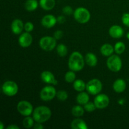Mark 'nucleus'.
I'll list each match as a JSON object with an SVG mask.
<instances>
[{
    "label": "nucleus",
    "mask_w": 129,
    "mask_h": 129,
    "mask_svg": "<svg viewBox=\"0 0 129 129\" xmlns=\"http://www.w3.org/2000/svg\"><path fill=\"white\" fill-rule=\"evenodd\" d=\"M84 57L79 52H73L69 57V61H68V66L70 70L73 71L78 72L80 71L83 69L84 66Z\"/></svg>",
    "instance_id": "nucleus-1"
},
{
    "label": "nucleus",
    "mask_w": 129,
    "mask_h": 129,
    "mask_svg": "<svg viewBox=\"0 0 129 129\" xmlns=\"http://www.w3.org/2000/svg\"><path fill=\"white\" fill-rule=\"evenodd\" d=\"M52 112L50 108L45 106H40L33 112V118L36 122L44 123L50 118Z\"/></svg>",
    "instance_id": "nucleus-2"
},
{
    "label": "nucleus",
    "mask_w": 129,
    "mask_h": 129,
    "mask_svg": "<svg viewBox=\"0 0 129 129\" xmlns=\"http://www.w3.org/2000/svg\"><path fill=\"white\" fill-rule=\"evenodd\" d=\"M74 18L78 22L80 23H86L89 21L91 14L86 8L83 7H79L74 11Z\"/></svg>",
    "instance_id": "nucleus-3"
},
{
    "label": "nucleus",
    "mask_w": 129,
    "mask_h": 129,
    "mask_svg": "<svg viewBox=\"0 0 129 129\" xmlns=\"http://www.w3.org/2000/svg\"><path fill=\"white\" fill-rule=\"evenodd\" d=\"M57 42L54 37L45 36L40 39L39 45L42 50L45 51H51L55 47Z\"/></svg>",
    "instance_id": "nucleus-4"
},
{
    "label": "nucleus",
    "mask_w": 129,
    "mask_h": 129,
    "mask_svg": "<svg viewBox=\"0 0 129 129\" xmlns=\"http://www.w3.org/2000/svg\"><path fill=\"white\" fill-rule=\"evenodd\" d=\"M108 69L113 72H118L122 67V62L119 56L117 55H112L109 56L107 62Z\"/></svg>",
    "instance_id": "nucleus-5"
},
{
    "label": "nucleus",
    "mask_w": 129,
    "mask_h": 129,
    "mask_svg": "<svg viewBox=\"0 0 129 129\" xmlns=\"http://www.w3.org/2000/svg\"><path fill=\"white\" fill-rule=\"evenodd\" d=\"M102 83L99 79H93L87 83L86 89L89 94L92 95H96L102 90Z\"/></svg>",
    "instance_id": "nucleus-6"
},
{
    "label": "nucleus",
    "mask_w": 129,
    "mask_h": 129,
    "mask_svg": "<svg viewBox=\"0 0 129 129\" xmlns=\"http://www.w3.org/2000/svg\"><path fill=\"white\" fill-rule=\"evenodd\" d=\"M2 91L5 95L8 96H13L18 91V86L15 82L7 81L2 86Z\"/></svg>",
    "instance_id": "nucleus-7"
},
{
    "label": "nucleus",
    "mask_w": 129,
    "mask_h": 129,
    "mask_svg": "<svg viewBox=\"0 0 129 129\" xmlns=\"http://www.w3.org/2000/svg\"><path fill=\"white\" fill-rule=\"evenodd\" d=\"M56 94V90L54 86H46L42 89L40 93V97L43 101L49 102L54 99Z\"/></svg>",
    "instance_id": "nucleus-8"
},
{
    "label": "nucleus",
    "mask_w": 129,
    "mask_h": 129,
    "mask_svg": "<svg viewBox=\"0 0 129 129\" xmlns=\"http://www.w3.org/2000/svg\"><path fill=\"white\" fill-rule=\"evenodd\" d=\"M17 110L21 115L28 117L34 112L33 106L27 101H21L17 105Z\"/></svg>",
    "instance_id": "nucleus-9"
},
{
    "label": "nucleus",
    "mask_w": 129,
    "mask_h": 129,
    "mask_svg": "<svg viewBox=\"0 0 129 129\" xmlns=\"http://www.w3.org/2000/svg\"><path fill=\"white\" fill-rule=\"evenodd\" d=\"M94 103L98 109H103L108 106L110 103L109 97L105 94H97L94 100Z\"/></svg>",
    "instance_id": "nucleus-10"
},
{
    "label": "nucleus",
    "mask_w": 129,
    "mask_h": 129,
    "mask_svg": "<svg viewBox=\"0 0 129 129\" xmlns=\"http://www.w3.org/2000/svg\"><path fill=\"white\" fill-rule=\"evenodd\" d=\"M33 38L32 36L29 32H25L21 34L19 37L18 43L22 47H28L30 46L32 43Z\"/></svg>",
    "instance_id": "nucleus-11"
},
{
    "label": "nucleus",
    "mask_w": 129,
    "mask_h": 129,
    "mask_svg": "<svg viewBox=\"0 0 129 129\" xmlns=\"http://www.w3.org/2000/svg\"><path fill=\"white\" fill-rule=\"evenodd\" d=\"M40 77H41L42 80L47 84H52L53 85H57L58 84L57 80L55 79L54 75L51 72L48 71L42 72Z\"/></svg>",
    "instance_id": "nucleus-12"
},
{
    "label": "nucleus",
    "mask_w": 129,
    "mask_h": 129,
    "mask_svg": "<svg viewBox=\"0 0 129 129\" xmlns=\"http://www.w3.org/2000/svg\"><path fill=\"white\" fill-rule=\"evenodd\" d=\"M57 22V18H55L52 15H45V16H44L42 18L41 20L42 25L44 27L47 28H52L54 26H55Z\"/></svg>",
    "instance_id": "nucleus-13"
},
{
    "label": "nucleus",
    "mask_w": 129,
    "mask_h": 129,
    "mask_svg": "<svg viewBox=\"0 0 129 129\" xmlns=\"http://www.w3.org/2000/svg\"><path fill=\"white\" fill-rule=\"evenodd\" d=\"M23 23L20 19H15L11 23V31L14 34L19 35L21 33L22 30L24 29Z\"/></svg>",
    "instance_id": "nucleus-14"
},
{
    "label": "nucleus",
    "mask_w": 129,
    "mask_h": 129,
    "mask_svg": "<svg viewBox=\"0 0 129 129\" xmlns=\"http://www.w3.org/2000/svg\"><path fill=\"white\" fill-rule=\"evenodd\" d=\"M124 34L123 28L119 25H113L109 29V34L113 39H120Z\"/></svg>",
    "instance_id": "nucleus-15"
},
{
    "label": "nucleus",
    "mask_w": 129,
    "mask_h": 129,
    "mask_svg": "<svg viewBox=\"0 0 129 129\" xmlns=\"http://www.w3.org/2000/svg\"><path fill=\"white\" fill-rule=\"evenodd\" d=\"M126 83L123 79H118L113 83V90L118 93H122L126 89Z\"/></svg>",
    "instance_id": "nucleus-16"
},
{
    "label": "nucleus",
    "mask_w": 129,
    "mask_h": 129,
    "mask_svg": "<svg viewBox=\"0 0 129 129\" xmlns=\"http://www.w3.org/2000/svg\"><path fill=\"white\" fill-rule=\"evenodd\" d=\"M71 127L73 129H88V127L87 126L86 123L83 120L80 118L74 119L72 122Z\"/></svg>",
    "instance_id": "nucleus-17"
},
{
    "label": "nucleus",
    "mask_w": 129,
    "mask_h": 129,
    "mask_svg": "<svg viewBox=\"0 0 129 129\" xmlns=\"http://www.w3.org/2000/svg\"><path fill=\"white\" fill-rule=\"evenodd\" d=\"M114 51V47H113V46L109 44H105L101 47L100 52L104 56H110L113 54Z\"/></svg>",
    "instance_id": "nucleus-18"
},
{
    "label": "nucleus",
    "mask_w": 129,
    "mask_h": 129,
    "mask_svg": "<svg viewBox=\"0 0 129 129\" xmlns=\"http://www.w3.org/2000/svg\"><path fill=\"white\" fill-rule=\"evenodd\" d=\"M85 61L89 66L94 67L98 62V59L95 54L92 52H88L85 57Z\"/></svg>",
    "instance_id": "nucleus-19"
},
{
    "label": "nucleus",
    "mask_w": 129,
    "mask_h": 129,
    "mask_svg": "<svg viewBox=\"0 0 129 129\" xmlns=\"http://www.w3.org/2000/svg\"><path fill=\"white\" fill-rule=\"evenodd\" d=\"M40 5L42 8L46 11L52 10L55 5V0H40Z\"/></svg>",
    "instance_id": "nucleus-20"
},
{
    "label": "nucleus",
    "mask_w": 129,
    "mask_h": 129,
    "mask_svg": "<svg viewBox=\"0 0 129 129\" xmlns=\"http://www.w3.org/2000/svg\"><path fill=\"white\" fill-rule=\"evenodd\" d=\"M89 96L88 94L86 92L81 91L78 94L76 97V101L79 105H84L86 103L89 102Z\"/></svg>",
    "instance_id": "nucleus-21"
},
{
    "label": "nucleus",
    "mask_w": 129,
    "mask_h": 129,
    "mask_svg": "<svg viewBox=\"0 0 129 129\" xmlns=\"http://www.w3.org/2000/svg\"><path fill=\"white\" fill-rule=\"evenodd\" d=\"M73 87L74 89L77 91L81 92L83 91L86 88V84L81 79H76L74 81Z\"/></svg>",
    "instance_id": "nucleus-22"
},
{
    "label": "nucleus",
    "mask_w": 129,
    "mask_h": 129,
    "mask_svg": "<svg viewBox=\"0 0 129 129\" xmlns=\"http://www.w3.org/2000/svg\"><path fill=\"white\" fill-rule=\"evenodd\" d=\"M38 7V2L37 0H26L25 3V8L27 11H32L36 10Z\"/></svg>",
    "instance_id": "nucleus-23"
},
{
    "label": "nucleus",
    "mask_w": 129,
    "mask_h": 129,
    "mask_svg": "<svg viewBox=\"0 0 129 129\" xmlns=\"http://www.w3.org/2000/svg\"><path fill=\"white\" fill-rule=\"evenodd\" d=\"M84 108H83L81 105H76L72 108V114L76 117H80L84 115Z\"/></svg>",
    "instance_id": "nucleus-24"
},
{
    "label": "nucleus",
    "mask_w": 129,
    "mask_h": 129,
    "mask_svg": "<svg viewBox=\"0 0 129 129\" xmlns=\"http://www.w3.org/2000/svg\"><path fill=\"white\" fill-rule=\"evenodd\" d=\"M57 52L60 57H64L68 54V47L64 44H60L57 47Z\"/></svg>",
    "instance_id": "nucleus-25"
},
{
    "label": "nucleus",
    "mask_w": 129,
    "mask_h": 129,
    "mask_svg": "<svg viewBox=\"0 0 129 129\" xmlns=\"http://www.w3.org/2000/svg\"><path fill=\"white\" fill-rule=\"evenodd\" d=\"M115 52L118 54H121L124 52L125 50V45L122 42H118L116 43L114 47Z\"/></svg>",
    "instance_id": "nucleus-26"
},
{
    "label": "nucleus",
    "mask_w": 129,
    "mask_h": 129,
    "mask_svg": "<svg viewBox=\"0 0 129 129\" xmlns=\"http://www.w3.org/2000/svg\"><path fill=\"white\" fill-rule=\"evenodd\" d=\"M34 118H31L30 116H28L25 118V119L23 121V127L26 128H30L34 127Z\"/></svg>",
    "instance_id": "nucleus-27"
},
{
    "label": "nucleus",
    "mask_w": 129,
    "mask_h": 129,
    "mask_svg": "<svg viewBox=\"0 0 129 129\" xmlns=\"http://www.w3.org/2000/svg\"><path fill=\"white\" fill-rule=\"evenodd\" d=\"M75 71H73L71 70L69 71H68L65 74V81L68 83H72V82L74 81L76 79V76Z\"/></svg>",
    "instance_id": "nucleus-28"
},
{
    "label": "nucleus",
    "mask_w": 129,
    "mask_h": 129,
    "mask_svg": "<svg viewBox=\"0 0 129 129\" xmlns=\"http://www.w3.org/2000/svg\"><path fill=\"white\" fill-rule=\"evenodd\" d=\"M56 96L59 100L66 101L68 98V93L64 90H60L57 92Z\"/></svg>",
    "instance_id": "nucleus-29"
},
{
    "label": "nucleus",
    "mask_w": 129,
    "mask_h": 129,
    "mask_svg": "<svg viewBox=\"0 0 129 129\" xmlns=\"http://www.w3.org/2000/svg\"><path fill=\"white\" fill-rule=\"evenodd\" d=\"M96 108V107L94 103H92V102H88L84 105V110L88 112H93V111L95 110Z\"/></svg>",
    "instance_id": "nucleus-30"
},
{
    "label": "nucleus",
    "mask_w": 129,
    "mask_h": 129,
    "mask_svg": "<svg viewBox=\"0 0 129 129\" xmlns=\"http://www.w3.org/2000/svg\"><path fill=\"white\" fill-rule=\"evenodd\" d=\"M122 21L125 26L129 27V13H125L122 16Z\"/></svg>",
    "instance_id": "nucleus-31"
},
{
    "label": "nucleus",
    "mask_w": 129,
    "mask_h": 129,
    "mask_svg": "<svg viewBox=\"0 0 129 129\" xmlns=\"http://www.w3.org/2000/svg\"><path fill=\"white\" fill-rule=\"evenodd\" d=\"M34 28V24L31 22L30 21H28L24 25V29L25 30V31L26 32H30V31H32Z\"/></svg>",
    "instance_id": "nucleus-32"
},
{
    "label": "nucleus",
    "mask_w": 129,
    "mask_h": 129,
    "mask_svg": "<svg viewBox=\"0 0 129 129\" xmlns=\"http://www.w3.org/2000/svg\"><path fill=\"white\" fill-rule=\"evenodd\" d=\"M62 12L63 13L65 14V15H71L73 13H74L73 8L69 6H64L62 8Z\"/></svg>",
    "instance_id": "nucleus-33"
},
{
    "label": "nucleus",
    "mask_w": 129,
    "mask_h": 129,
    "mask_svg": "<svg viewBox=\"0 0 129 129\" xmlns=\"http://www.w3.org/2000/svg\"><path fill=\"white\" fill-rule=\"evenodd\" d=\"M64 33L62 30H57L54 32V37L55 38L56 40H60L62 38Z\"/></svg>",
    "instance_id": "nucleus-34"
},
{
    "label": "nucleus",
    "mask_w": 129,
    "mask_h": 129,
    "mask_svg": "<svg viewBox=\"0 0 129 129\" xmlns=\"http://www.w3.org/2000/svg\"><path fill=\"white\" fill-rule=\"evenodd\" d=\"M57 21L59 23L63 24L64 23H65V21H66L65 16H62V15L59 16L57 18Z\"/></svg>",
    "instance_id": "nucleus-35"
},
{
    "label": "nucleus",
    "mask_w": 129,
    "mask_h": 129,
    "mask_svg": "<svg viewBox=\"0 0 129 129\" xmlns=\"http://www.w3.org/2000/svg\"><path fill=\"white\" fill-rule=\"evenodd\" d=\"M42 123H39V122H37V123L34 124V129H43L44 128V126L41 124Z\"/></svg>",
    "instance_id": "nucleus-36"
},
{
    "label": "nucleus",
    "mask_w": 129,
    "mask_h": 129,
    "mask_svg": "<svg viewBox=\"0 0 129 129\" xmlns=\"http://www.w3.org/2000/svg\"><path fill=\"white\" fill-rule=\"evenodd\" d=\"M6 129H19V127H18L17 125L15 124H11L8 126L6 127Z\"/></svg>",
    "instance_id": "nucleus-37"
},
{
    "label": "nucleus",
    "mask_w": 129,
    "mask_h": 129,
    "mask_svg": "<svg viewBox=\"0 0 129 129\" xmlns=\"http://www.w3.org/2000/svg\"><path fill=\"white\" fill-rule=\"evenodd\" d=\"M4 128V124L2 122H0V129H3Z\"/></svg>",
    "instance_id": "nucleus-38"
},
{
    "label": "nucleus",
    "mask_w": 129,
    "mask_h": 129,
    "mask_svg": "<svg viewBox=\"0 0 129 129\" xmlns=\"http://www.w3.org/2000/svg\"><path fill=\"white\" fill-rule=\"evenodd\" d=\"M127 38L128 39V40H129V31L127 34Z\"/></svg>",
    "instance_id": "nucleus-39"
}]
</instances>
